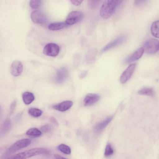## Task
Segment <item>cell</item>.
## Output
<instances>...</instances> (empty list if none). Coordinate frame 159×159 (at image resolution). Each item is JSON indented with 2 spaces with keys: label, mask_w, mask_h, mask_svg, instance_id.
Wrapping results in <instances>:
<instances>
[{
  "label": "cell",
  "mask_w": 159,
  "mask_h": 159,
  "mask_svg": "<svg viewBox=\"0 0 159 159\" xmlns=\"http://www.w3.org/2000/svg\"><path fill=\"white\" fill-rule=\"evenodd\" d=\"M16 105V101L15 100L13 101L11 103L10 107L9 114L10 115H11L14 112Z\"/></svg>",
  "instance_id": "26"
},
{
  "label": "cell",
  "mask_w": 159,
  "mask_h": 159,
  "mask_svg": "<svg viewBox=\"0 0 159 159\" xmlns=\"http://www.w3.org/2000/svg\"><path fill=\"white\" fill-rule=\"evenodd\" d=\"M60 51L58 45L54 43L47 44L44 47L43 52L46 55L54 57L57 56Z\"/></svg>",
  "instance_id": "5"
},
{
  "label": "cell",
  "mask_w": 159,
  "mask_h": 159,
  "mask_svg": "<svg viewBox=\"0 0 159 159\" xmlns=\"http://www.w3.org/2000/svg\"><path fill=\"white\" fill-rule=\"evenodd\" d=\"M54 157L55 159H64L65 158L63 157L62 156L58 154H55L54 155Z\"/></svg>",
  "instance_id": "30"
},
{
  "label": "cell",
  "mask_w": 159,
  "mask_h": 159,
  "mask_svg": "<svg viewBox=\"0 0 159 159\" xmlns=\"http://www.w3.org/2000/svg\"><path fill=\"white\" fill-rule=\"evenodd\" d=\"M31 143V140L28 139H23L17 141L4 152L1 158H8L16 151L29 146Z\"/></svg>",
  "instance_id": "3"
},
{
  "label": "cell",
  "mask_w": 159,
  "mask_h": 159,
  "mask_svg": "<svg viewBox=\"0 0 159 159\" xmlns=\"http://www.w3.org/2000/svg\"><path fill=\"white\" fill-rule=\"evenodd\" d=\"M100 98V97L98 94L93 93H89L84 98V105L86 107L92 106L97 102Z\"/></svg>",
  "instance_id": "9"
},
{
  "label": "cell",
  "mask_w": 159,
  "mask_h": 159,
  "mask_svg": "<svg viewBox=\"0 0 159 159\" xmlns=\"http://www.w3.org/2000/svg\"><path fill=\"white\" fill-rule=\"evenodd\" d=\"M136 66L135 64H131L123 72L120 77L121 83L124 84L129 79L134 71Z\"/></svg>",
  "instance_id": "7"
},
{
  "label": "cell",
  "mask_w": 159,
  "mask_h": 159,
  "mask_svg": "<svg viewBox=\"0 0 159 159\" xmlns=\"http://www.w3.org/2000/svg\"><path fill=\"white\" fill-rule=\"evenodd\" d=\"M144 52L143 48H140L129 57L126 60V63H130L139 59L142 56Z\"/></svg>",
  "instance_id": "14"
},
{
  "label": "cell",
  "mask_w": 159,
  "mask_h": 159,
  "mask_svg": "<svg viewBox=\"0 0 159 159\" xmlns=\"http://www.w3.org/2000/svg\"><path fill=\"white\" fill-rule=\"evenodd\" d=\"M123 1L105 0L100 9V15L101 17L104 19H107L110 17Z\"/></svg>",
  "instance_id": "1"
},
{
  "label": "cell",
  "mask_w": 159,
  "mask_h": 159,
  "mask_svg": "<svg viewBox=\"0 0 159 159\" xmlns=\"http://www.w3.org/2000/svg\"><path fill=\"white\" fill-rule=\"evenodd\" d=\"M146 0H134V5L136 6H139L142 5Z\"/></svg>",
  "instance_id": "28"
},
{
  "label": "cell",
  "mask_w": 159,
  "mask_h": 159,
  "mask_svg": "<svg viewBox=\"0 0 159 159\" xmlns=\"http://www.w3.org/2000/svg\"><path fill=\"white\" fill-rule=\"evenodd\" d=\"M73 102L70 100L63 101L53 106V108L57 111L63 112L70 108L73 105Z\"/></svg>",
  "instance_id": "11"
},
{
  "label": "cell",
  "mask_w": 159,
  "mask_h": 159,
  "mask_svg": "<svg viewBox=\"0 0 159 159\" xmlns=\"http://www.w3.org/2000/svg\"><path fill=\"white\" fill-rule=\"evenodd\" d=\"M26 134L28 136L31 137H37L41 135L42 132L36 128H32L28 129Z\"/></svg>",
  "instance_id": "19"
},
{
  "label": "cell",
  "mask_w": 159,
  "mask_h": 159,
  "mask_svg": "<svg viewBox=\"0 0 159 159\" xmlns=\"http://www.w3.org/2000/svg\"><path fill=\"white\" fill-rule=\"evenodd\" d=\"M40 129L44 132H48L51 130L52 129V126L50 124H46L42 126Z\"/></svg>",
  "instance_id": "25"
},
{
  "label": "cell",
  "mask_w": 159,
  "mask_h": 159,
  "mask_svg": "<svg viewBox=\"0 0 159 159\" xmlns=\"http://www.w3.org/2000/svg\"><path fill=\"white\" fill-rule=\"evenodd\" d=\"M11 126V122L9 119L4 121L0 129V136L4 135L10 130Z\"/></svg>",
  "instance_id": "17"
},
{
  "label": "cell",
  "mask_w": 159,
  "mask_h": 159,
  "mask_svg": "<svg viewBox=\"0 0 159 159\" xmlns=\"http://www.w3.org/2000/svg\"><path fill=\"white\" fill-rule=\"evenodd\" d=\"M23 70L22 63L19 60L13 61L10 66V72L14 76H18L20 75L23 71Z\"/></svg>",
  "instance_id": "8"
},
{
  "label": "cell",
  "mask_w": 159,
  "mask_h": 159,
  "mask_svg": "<svg viewBox=\"0 0 159 159\" xmlns=\"http://www.w3.org/2000/svg\"><path fill=\"white\" fill-rule=\"evenodd\" d=\"M113 117V116L109 117L96 125L94 128V132L97 134L101 133L110 122Z\"/></svg>",
  "instance_id": "12"
},
{
  "label": "cell",
  "mask_w": 159,
  "mask_h": 159,
  "mask_svg": "<svg viewBox=\"0 0 159 159\" xmlns=\"http://www.w3.org/2000/svg\"><path fill=\"white\" fill-rule=\"evenodd\" d=\"M83 17V13L78 11H73L68 14L65 22L68 25H74L79 22Z\"/></svg>",
  "instance_id": "6"
},
{
  "label": "cell",
  "mask_w": 159,
  "mask_h": 159,
  "mask_svg": "<svg viewBox=\"0 0 159 159\" xmlns=\"http://www.w3.org/2000/svg\"><path fill=\"white\" fill-rule=\"evenodd\" d=\"M150 31L151 34L154 37L157 38H159L158 20H156L152 23Z\"/></svg>",
  "instance_id": "18"
},
{
  "label": "cell",
  "mask_w": 159,
  "mask_h": 159,
  "mask_svg": "<svg viewBox=\"0 0 159 159\" xmlns=\"http://www.w3.org/2000/svg\"><path fill=\"white\" fill-rule=\"evenodd\" d=\"M50 152V150L46 148H34L16 154L11 155L8 158L11 159H26L37 155L49 154Z\"/></svg>",
  "instance_id": "2"
},
{
  "label": "cell",
  "mask_w": 159,
  "mask_h": 159,
  "mask_svg": "<svg viewBox=\"0 0 159 159\" xmlns=\"http://www.w3.org/2000/svg\"><path fill=\"white\" fill-rule=\"evenodd\" d=\"M139 94L142 95H146L150 96H153L154 95V91L153 90L149 88H143L138 91Z\"/></svg>",
  "instance_id": "20"
},
{
  "label": "cell",
  "mask_w": 159,
  "mask_h": 159,
  "mask_svg": "<svg viewBox=\"0 0 159 159\" xmlns=\"http://www.w3.org/2000/svg\"><path fill=\"white\" fill-rule=\"evenodd\" d=\"M72 4L78 6L80 5L83 2V0H70Z\"/></svg>",
  "instance_id": "27"
},
{
  "label": "cell",
  "mask_w": 159,
  "mask_h": 159,
  "mask_svg": "<svg viewBox=\"0 0 159 159\" xmlns=\"http://www.w3.org/2000/svg\"><path fill=\"white\" fill-rule=\"evenodd\" d=\"M50 120L51 122L53 124H54V125L57 126L58 125V123L56 119L53 116L51 117L50 118Z\"/></svg>",
  "instance_id": "29"
},
{
  "label": "cell",
  "mask_w": 159,
  "mask_h": 159,
  "mask_svg": "<svg viewBox=\"0 0 159 159\" xmlns=\"http://www.w3.org/2000/svg\"><path fill=\"white\" fill-rule=\"evenodd\" d=\"M68 26L65 21L54 22L49 24L48 29L51 30H57L62 29Z\"/></svg>",
  "instance_id": "15"
},
{
  "label": "cell",
  "mask_w": 159,
  "mask_h": 159,
  "mask_svg": "<svg viewBox=\"0 0 159 159\" xmlns=\"http://www.w3.org/2000/svg\"><path fill=\"white\" fill-rule=\"evenodd\" d=\"M41 0H30V7L35 9L39 7L40 6Z\"/></svg>",
  "instance_id": "24"
},
{
  "label": "cell",
  "mask_w": 159,
  "mask_h": 159,
  "mask_svg": "<svg viewBox=\"0 0 159 159\" xmlns=\"http://www.w3.org/2000/svg\"><path fill=\"white\" fill-rule=\"evenodd\" d=\"M124 36H120L111 41L104 47L102 50V52H105L122 43L125 41Z\"/></svg>",
  "instance_id": "13"
},
{
  "label": "cell",
  "mask_w": 159,
  "mask_h": 159,
  "mask_svg": "<svg viewBox=\"0 0 159 159\" xmlns=\"http://www.w3.org/2000/svg\"><path fill=\"white\" fill-rule=\"evenodd\" d=\"M144 51L148 54H153L156 53L159 49V41L155 39L147 40L144 43Z\"/></svg>",
  "instance_id": "4"
},
{
  "label": "cell",
  "mask_w": 159,
  "mask_h": 159,
  "mask_svg": "<svg viewBox=\"0 0 159 159\" xmlns=\"http://www.w3.org/2000/svg\"><path fill=\"white\" fill-rule=\"evenodd\" d=\"M1 107H0V113H1Z\"/></svg>",
  "instance_id": "31"
},
{
  "label": "cell",
  "mask_w": 159,
  "mask_h": 159,
  "mask_svg": "<svg viewBox=\"0 0 159 159\" xmlns=\"http://www.w3.org/2000/svg\"><path fill=\"white\" fill-rule=\"evenodd\" d=\"M28 112L30 115L34 117H39L42 114V110L34 108H30L28 110Z\"/></svg>",
  "instance_id": "21"
},
{
  "label": "cell",
  "mask_w": 159,
  "mask_h": 159,
  "mask_svg": "<svg viewBox=\"0 0 159 159\" xmlns=\"http://www.w3.org/2000/svg\"><path fill=\"white\" fill-rule=\"evenodd\" d=\"M58 148L61 152L65 154L69 155L71 152L70 148L65 144H60L58 146Z\"/></svg>",
  "instance_id": "22"
},
{
  "label": "cell",
  "mask_w": 159,
  "mask_h": 159,
  "mask_svg": "<svg viewBox=\"0 0 159 159\" xmlns=\"http://www.w3.org/2000/svg\"><path fill=\"white\" fill-rule=\"evenodd\" d=\"M114 153V150L111 144H108L105 148L104 155L106 157L110 156Z\"/></svg>",
  "instance_id": "23"
},
{
  "label": "cell",
  "mask_w": 159,
  "mask_h": 159,
  "mask_svg": "<svg viewBox=\"0 0 159 159\" xmlns=\"http://www.w3.org/2000/svg\"><path fill=\"white\" fill-rule=\"evenodd\" d=\"M22 98L23 102L25 104L29 105L34 101V96L32 93L25 92L23 93Z\"/></svg>",
  "instance_id": "16"
},
{
  "label": "cell",
  "mask_w": 159,
  "mask_h": 159,
  "mask_svg": "<svg viewBox=\"0 0 159 159\" xmlns=\"http://www.w3.org/2000/svg\"><path fill=\"white\" fill-rule=\"evenodd\" d=\"M30 17L32 21L37 24H43L45 20V17L43 13L39 10L33 11L31 14Z\"/></svg>",
  "instance_id": "10"
}]
</instances>
